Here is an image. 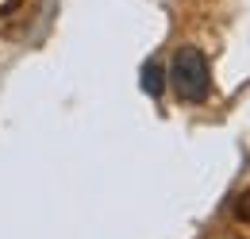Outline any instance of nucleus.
<instances>
[{"label": "nucleus", "instance_id": "1", "mask_svg": "<svg viewBox=\"0 0 250 239\" xmlns=\"http://www.w3.org/2000/svg\"><path fill=\"white\" fill-rule=\"evenodd\" d=\"M169 85L185 104H204L212 96V62L200 47H177L169 58Z\"/></svg>", "mask_w": 250, "mask_h": 239}, {"label": "nucleus", "instance_id": "2", "mask_svg": "<svg viewBox=\"0 0 250 239\" xmlns=\"http://www.w3.org/2000/svg\"><path fill=\"white\" fill-rule=\"evenodd\" d=\"M139 85H143L146 96L162 100V96H166V85H169V70H166L158 58H146V62H143V70H139Z\"/></svg>", "mask_w": 250, "mask_h": 239}]
</instances>
